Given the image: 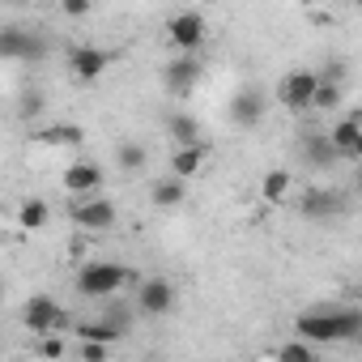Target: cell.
Segmentation results:
<instances>
[{
	"label": "cell",
	"instance_id": "3",
	"mask_svg": "<svg viewBox=\"0 0 362 362\" xmlns=\"http://www.w3.org/2000/svg\"><path fill=\"white\" fill-rule=\"evenodd\" d=\"M22 328L35 337H56L69 328V311L52 298V294H30L22 303Z\"/></svg>",
	"mask_w": 362,
	"mask_h": 362
},
{
	"label": "cell",
	"instance_id": "5",
	"mask_svg": "<svg viewBox=\"0 0 362 362\" xmlns=\"http://www.w3.org/2000/svg\"><path fill=\"white\" fill-rule=\"evenodd\" d=\"M47 56V39L26 26H0V60L9 64H39Z\"/></svg>",
	"mask_w": 362,
	"mask_h": 362
},
{
	"label": "cell",
	"instance_id": "17",
	"mask_svg": "<svg viewBox=\"0 0 362 362\" xmlns=\"http://www.w3.org/2000/svg\"><path fill=\"white\" fill-rule=\"evenodd\" d=\"M35 145H60V149H77L86 141V128L81 124H43L30 132Z\"/></svg>",
	"mask_w": 362,
	"mask_h": 362
},
{
	"label": "cell",
	"instance_id": "16",
	"mask_svg": "<svg viewBox=\"0 0 362 362\" xmlns=\"http://www.w3.org/2000/svg\"><path fill=\"white\" fill-rule=\"evenodd\" d=\"M290 192H294V170L273 166V170L260 175V201H264V205H286Z\"/></svg>",
	"mask_w": 362,
	"mask_h": 362
},
{
	"label": "cell",
	"instance_id": "12",
	"mask_svg": "<svg viewBox=\"0 0 362 362\" xmlns=\"http://www.w3.org/2000/svg\"><path fill=\"white\" fill-rule=\"evenodd\" d=\"M324 136H328V145H332V153H337V158H345V162L362 158V119H358V111L341 115Z\"/></svg>",
	"mask_w": 362,
	"mask_h": 362
},
{
	"label": "cell",
	"instance_id": "18",
	"mask_svg": "<svg viewBox=\"0 0 362 362\" xmlns=\"http://www.w3.org/2000/svg\"><path fill=\"white\" fill-rule=\"evenodd\" d=\"M166 136L175 141V149L201 145V119H197L192 111H170V115H166Z\"/></svg>",
	"mask_w": 362,
	"mask_h": 362
},
{
	"label": "cell",
	"instance_id": "6",
	"mask_svg": "<svg viewBox=\"0 0 362 362\" xmlns=\"http://www.w3.org/2000/svg\"><path fill=\"white\" fill-rule=\"evenodd\" d=\"M128 324H132V315L124 311V303H111V307H103V315L81 320L77 324V337L81 341H94V345H115V341H124Z\"/></svg>",
	"mask_w": 362,
	"mask_h": 362
},
{
	"label": "cell",
	"instance_id": "15",
	"mask_svg": "<svg viewBox=\"0 0 362 362\" xmlns=\"http://www.w3.org/2000/svg\"><path fill=\"white\" fill-rule=\"evenodd\" d=\"M230 124L235 128H260L264 124V98H260V90H239L235 98H230Z\"/></svg>",
	"mask_w": 362,
	"mask_h": 362
},
{
	"label": "cell",
	"instance_id": "10",
	"mask_svg": "<svg viewBox=\"0 0 362 362\" xmlns=\"http://www.w3.org/2000/svg\"><path fill=\"white\" fill-rule=\"evenodd\" d=\"M103 179H107V170H103V162H94V158H77V162H69L64 166V192L69 197H98L103 192Z\"/></svg>",
	"mask_w": 362,
	"mask_h": 362
},
{
	"label": "cell",
	"instance_id": "29",
	"mask_svg": "<svg viewBox=\"0 0 362 362\" xmlns=\"http://www.w3.org/2000/svg\"><path fill=\"white\" fill-rule=\"evenodd\" d=\"M60 13H64V18H90L94 9L86 5V0H64V5H60Z\"/></svg>",
	"mask_w": 362,
	"mask_h": 362
},
{
	"label": "cell",
	"instance_id": "1",
	"mask_svg": "<svg viewBox=\"0 0 362 362\" xmlns=\"http://www.w3.org/2000/svg\"><path fill=\"white\" fill-rule=\"evenodd\" d=\"M294 337L307 345H345L362 337V311L358 307H337V303H320L294 315Z\"/></svg>",
	"mask_w": 362,
	"mask_h": 362
},
{
	"label": "cell",
	"instance_id": "22",
	"mask_svg": "<svg viewBox=\"0 0 362 362\" xmlns=\"http://www.w3.org/2000/svg\"><path fill=\"white\" fill-rule=\"evenodd\" d=\"M149 201L158 205V209H179V205H184L188 201V184H179V179H158V184L149 188Z\"/></svg>",
	"mask_w": 362,
	"mask_h": 362
},
{
	"label": "cell",
	"instance_id": "25",
	"mask_svg": "<svg viewBox=\"0 0 362 362\" xmlns=\"http://www.w3.org/2000/svg\"><path fill=\"white\" fill-rule=\"evenodd\" d=\"M341 98H345V90H341V86H332V81H320V77H315L311 111H337V107H341Z\"/></svg>",
	"mask_w": 362,
	"mask_h": 362
},
{
	"label": "cell",
	"instance_id": "28",
	"mask_svg": "<svg viewBox=\"0 0 362 362\" xmlns=\"http://www.w3.org/2000/svg\"><path fill=\"white\" fill-rule=\"evenodd\" d=\"M107 349H111V345H94V341H81V362H107Z\"/></svg>",
	"mask_w": 362,
	"mask_h": 362
},
{
	"label": "cell",
	"instance_id": "8",
	"mask_svg": "<svg viewBox=\"0 0 362 362\" xmlns=\"http://www.w3.org/2000/svg\"><path fill=\"white\" fill-rule=\"evenodd\" d=\"M201 77H205L201 56H175V60H166V69H162V86H166L170 98H192V90L201 86Z\"/></svg>",
	"mask_w": 362,
	"mask_h": 362
},
{
	"label": "cell",
	"instance_id": "26",
	"mask_svg": "<svg viewBox=\"0 0 362 362\" xmlns=\"http://www.w3.org/2000/svg\"><path fill=\"white\" fill-rule=\"evenodd\" d=\"M277 362H315V345H307V341H286V345L277 349Z\"/></svg>",
	"mask_w": 362,
	"mask_h": 362
},
{
	"label": "cell",
	"instance_id": "30",
	"mask_svg": "<svg viewBox=\"0 0 362 362\" xmlns=\"http://www.w3.org/2000/svg\"><path fill=\"white\" fill-rule=\"evenodd\" d=\"M0 303H5V286H0Z\"/></svg>",
	"mask_w": 362,
	"mask_h": 362
},
{
	"label": "cell",
	"instance_id": "20",
	"mask_svg": "<svg viewBox=\"0 0 362 362\" xmlns=\"http://www.w3.org/2000/svg\"><path fill=\"white\" fill-rule=\"evenodd\" d=\"M303 158L315 166V170H328L332 162H341L337 153H332V145H328V136L320 132V128H311V132H303Z\"/></svg>",
	"mask_w": 362,
	"mask_h": 362
},
{
	"label": "cell",
	"instance_id": "19",
	"mask_svg": "<svg viewBox=\"0 0 362 362\" xmlns=\"http://www.w3.org/2000/svg\"><path fill=\"white\" fill-rule=\"evenodd\" d=\"M201 166H205V145H188V149L170 153V179H179V184H188L192 175H201Z\"/></svg>",
	"mask_w": 362,
	"mask_h": 362
},
{
	"label": "cell",
	"instance_id": "11",
	"mask_svg": "<svg viewBox=\"0 0 362 362\" xmlns=\"http://www.w3.org/2000/svg\"><path fill=\"white\" fill-rule=\"evenodd\" d=\"M111 64H115V52L94 47V43H77V47L69 52V73H73L77 81H98Z\"/></svg>",
	"mask_w": 362,
	"mask_h": 362
},
{
	"label": "cell",
	"instance_id": "21",
	"mask_svg": "<svg viewBox=\"0 0 362 362\" xmlns=\"http://www.w3.org/2000/svg\"><path fill=\"white\" fill-rule=\"evenodd\" d=\"M52 222V205L43 201V197H26L22 205H18V226L26 230V235H35V230H43Z\"/></svg>",
	"mask_w": 362,
	"mask_h": 362
},
{
	"label": "cell",
	"instance_id": "4",
	"mask_svg": "<svg viewBox=\"0 0 362 362\" xmlns=\"http://www.w3.org/2000/svg\"><path fill=\"white\" fill-rule=\"evenodd\" d=\"M166 39H170V47H175L179 56H197V52L205 47V39H209V22H205V13L184 9V13L166 18Z\"/></svg>",
	"mask_w": 362,
	"mask_h": 362
},
{
	"label": "cell",
	"instance_id": "7",
	"mask_svg": "<svg viewBox=\"0 0 362 362\" xmlns=\"http://www.w3.org/2000/svg\"><path fill=\"white\" fill-rule=\"evenodd\" d=\"M175 286L166 277H141L136 281V298H132V311L145 315V320H158V315H170L175 311Z\"/></svg>",
	"mask_w": 362,
	"mask_h": 362
},
{
	"label": "cell",
	"instance_id": "9",
	"mask_svg": "<svg viewBox=\"0 0 362 362\" xmlns=\"http://www.w3.org/2000/svg\"><path fill=\"white\" fill-rule=\"evenodd\" d=\"M69 218L81 226V230H90V235H103V230H111L115 226V201L111 197H81V201H73L69 205Z\"/></svg>",
	"mask_w": 362,
	"mask_h": 362
},
{
	"label": "cell",
	"instance_id": "13",
	"mask_svg": "<svg viewBox=\"0 0 362 362\" xmlns=\"http://www.w3.org/2000/svg\"><path fill=\"white\" fill-rule=\"evenodd\" d=\"M345 192H337V188H311V192H303V201H298V214L303 218H311V222H328V218H341L345 214Z\"/></svg>",
	"mask_w": 362,
	"mask_h": 362
},
{
	"label": "cell",
	"instance_id": "14",
	"mask_svg": "<svg viewBox=\"0 0 362 362\" xmlns=\"http://www.w3.org/2000/svg\"><path fill=\"white\" fill-rule=\"evenodd\" d=\"M311 94H315V73L311 69H294L281 81V90H277V98H281L286 111H311Z\"/></svg>",
	"mask_w": 362,
	"mask_h": 362
},
{
	"label": "cell",
	"instance_id": "24",
	"mask_svg": "<svg viewBox=\"0 0 362 362\" xmlns=\"http://www.w3.org/2000/svg\"><path fill=\"white\" fill-rule=\"evenodd\" d=\"M43 107H47V94H43L39 86H26V90L18 94V119H26V124H30V119H39V115H43Z\"/></svg>",
	"mask_w": 362,
	"mask_h": 362
},
{
	"label": "cell",
	"instance_id": "27",
	"mask_svg": "<svg viewBox=\"0 0 362 362\" xmlns=\"http://www.w3.org/2000/svg\"><path fill=\"white\" fill-rule=\"evenodd\" d=\"M69 354V341L56 332V337H39V358H47V362H60Z\"/></svg>",
	"mask_w": 362,
	"mask_h": 362
},
{
	"label": "cell",
	"instance_id": "2",
	"mask_svg": "<svg viewBox=\"0 0 362 362\" xmlns=\"http://www.w3.org/2000/svg\"><path fill=\"white\" fill-rule=\"evenodd\" d=\"M136 281H141V273L132 264H119V260H86L73 277L77 294L90 303H111L124 286H136Z\"/></svg>",
	"mask_w": 362,
	"mask_h": 362
},
{
	"label": "cell",
	"instance_id": "23",
	"mask_svg": "<svg viewBox=\"0 0 362 362\" xmlns=\"http://www.w3.org/2000/svg\"><path fill=\"white\" fill-rule=\"evenodd\" d=\"M145 162H149V153H145L141 141H119V145H115V166H119L124 175H141Z\"/></svg>",
	"mask_w": 362,
	"mask_h": 362
}]
</instances>
